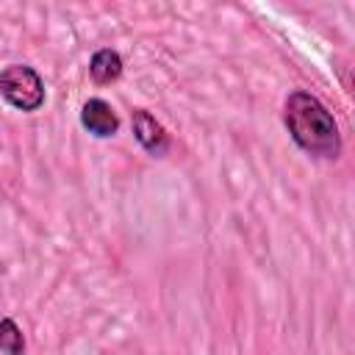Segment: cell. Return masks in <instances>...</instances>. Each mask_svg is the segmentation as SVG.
<instances>
[{
  "instance_id": "1",
  "label": "cell",
  "mask_w": 355,
  "mask_h": 355,
  "mask_svg": "<svg viewBox=\"0 0 355 355\" xmlns=\"http://www.w3.org/2000/svg\"><path fill=\"white\" fill-rule=\"evenodd\" d=\"M283 122L291 141L322 161H336L341 155V133L330 108L311 92L294 89L283 103Z\"/></svg>"
},
{
  "instance_id": "2",
  "label": "cell",
  "mask_w": 355,
  "mask_h": 355,
  "mask_svg": "<svg viewBox=\"0 0 355 355\" xmlns=\"http://www.w3.org/2000/svg\"><path fill=\"white\" fill-rule=\"evenodd\" d=\"M0 97L11 108L33 114L44 105V80L31 64H8L0 69Z\"/></svg>"
},
{
  "instance_id": "3",
  "label": "cell",
  "mask_w": 355,
  "mask_h": 355,
  "mask_svg": "<svg viewBox=\"0 0 355 355\" xmlns=\"http://www.w3.org/2000/svg\"><path fill=\"white\" fill-rule=\"evenodd\" d=\"M130 128H133V136L139 141V147L153 155V158H164L172 147V139L166 133V128L147 111V108H133L130 111Z\"/></svg>"
},
{
  "instance_id": "4",
  "label": "cell",
  "mask_w": 355,
  "mask_h": 355,
  "mask_svg": "<svg viewBox=\"0 0 355 355\" xmlns=\"http://www.w3.org/2000/svg\"><path fill=\"white\" fill-rule=\"evenodd\" d=\"M80 125L97 139H111L119 130V116H116V111H114V105L108 100L89 97L83 103V108H80Z\"/></svg>"
},
{
  "instance_id": "5",
  "label": "cell",
  "mask_w": 355,
  "mask_h": 355,
  "mask_svg": "<svg viewBox=\"0 0 355 355\" xmlns=\"http://www.w3.org/2000/svg\"><path fill=\"white\" fill-rule=\"evenodd\" d=\"M122 69H125L122 55H119L114 47H100V50H94V55L89 58V75H92V80L100 83V86L119 80V78H122Z\"/></svg>"
},
{
  "instance_id": "6",
  "label": "cell",
  "mask_w": 355,
  "mask_h": 355,
  "mask_svg": "<svg viewBox=\"0 0 355 355\" xmlns=\"http://www.w3.org/2000/svg\"><path fill=\"white\" fill-rule=\"evenodd\" d=\"M0 352L3 355H25V333L11 316L0 319Z\"/></svg>"
}]
</instances>
